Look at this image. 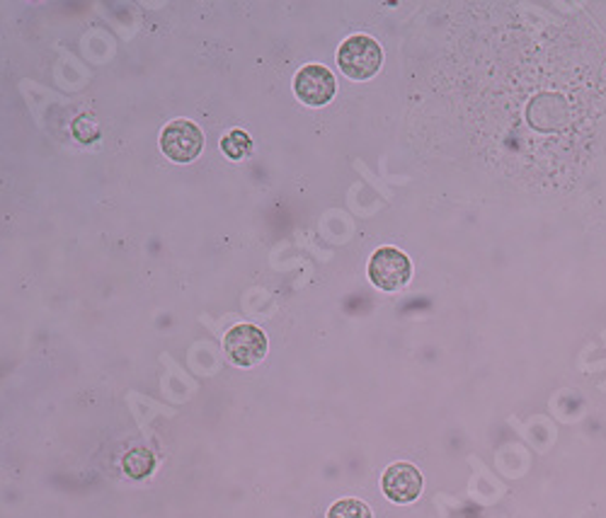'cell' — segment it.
<instances>
[{
  "mask_svg": "<svg viewBox=\"0 0 606 518\" xmlns=\"http://www.w3.org/2000/svg\"><path fill=\"white\" fill-rule=\"evenodd\" d=\"M337 64L340 70L352 80H369L378 74L384 64V51L378 41L369 35L347 37L340 51H337Z\"/></svg>",
  "mask_w": 606,
  "mask_h": 518,
  "instance_id": "1",
  "label": "cell"
},
{
  "mask_svg": "<svg viewBox=\"0 0 606 518\" xmlns=\"http://www.w3.org/2000/svg\"><path fill=\"white\" fill-rule=\"evenodd\" d=\"M369 279L382 292H400L413 279V262L398 247H378L369 259Z\"/></svg>",
  "mask_w": 606,
  "mask_h": 518,
  "instance_id": "2",
  "label": "cell"
},
{
  "mask_svg": "<svg viewBox=\"0 0 606 518\" xmlns=\"http://www.w3.org/2000/svg\"><path fill=\"white\" fill-rule=\"evenodd\" d=\"M204 148V133L194 121L175 119L160 133V151L172 163H192Z\"/></svg>",
  "mask_w": 606,
  "mask_h": 518,
  "instance_id": "3",
  "label": "cell"
},
{
  "mask_svg": "<svg viewBox=\"0 0 606 518\" xmlns=\"http://www.w3.org/2000/svg\"><path fill=\"white\" fill-rule=\"evenodd\" d=\"M223 349L233 364L250 368L267 357V337L255 325H235L225 333Z\"/></svg>",
  "mask_w": 606,
  "mask_h": 518,
  "instance_id": "4",
  "label": "cell"
},
{
  "mask_svg": "<svg viewBox=\"0 0 606 518\" xmlns=\"http://www.w3.org/2000/svg\"><path fill=\"white\" fill-rule=\"evenodd\" d=\"M294 92L308 107H325L337 92L335 74L321 64L304 66L294 78Z\"/></svg>",
  "mask_w": 606,
  "mask_h": 518,
  "instance_id": "5",
  "label": "cell"
},
{
  "mask_svg": "<svg viewBox=\"0 0 606 518\" xmlns=\"http://www.w3.org/2000/svg\"><path fill=\"white\" fill-rule=\"evenodd\" d=\"M384 494L396 504H410L415 502L420 492H423V475L410 463H394L384 472Z\"/></svg>",
  "mask_w": 606,
  "mask_h": 518,
  "instance_id": "6",
  "label": "cell"
},
{
  "mask_svg": "<svg viewBox=\"0 0 606 518\" xmlns=\"http://www.w3.org/2000/svg\"><path fill=\"white\" fill-rule=\"evenodd\" d=\"M221 148H223L225 155H229L231 160H243L245 155L250 153L253 141H250V137H248V133H245V131L233 129L231 133H225V137H223Z\"/></svg>",
  "mask_w": 606,
  "mask_h": 518,
  "instance_id": "7",
  "label": "cell"
},
{
  "mask_svg": "<svg viewBox=\"0 0 606 518\" xmlns=\"http://www.w3.org/2000/svg\"><path fill=\"white\" fill-rule=\"evenodd\" d=\"M327 518H374L372 509L359 500H340L331 506Z\"/></svg>",
  "mask_w": 606,
  "mask_h": 518,
  "instance_id": "8",
  "label": "cell"
}]
</instances>
